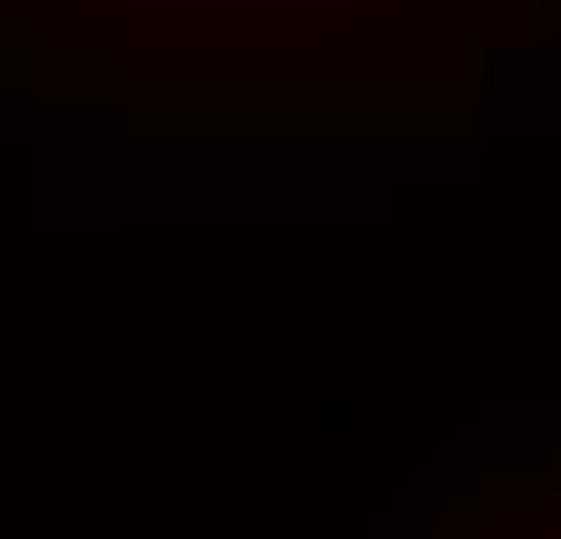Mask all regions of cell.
Returning a JSON list of instances; mask_svg holds the SVG:
<instances>
[{"instance_id": "cell-1", "label": "cell", "mask_w": 561, "mask_h": 539, "mask_svg": "<svg viewBox=\"0 0 561 539\" xmlns=\"http://www.w3.org/2000/svg\"><path fill=\"white\" fill-rule=\"evenodd\" d=\"M0 12H23V0H0ZM34 12H102V0H34Z\"/></svg>"}]
</instances>
